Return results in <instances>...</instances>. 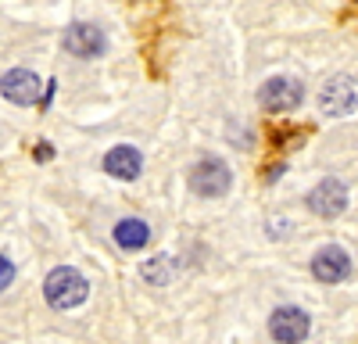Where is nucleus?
Wrapping results in <instances>:
<instances>
[{
	"instance_id": "nucleus-1",
	"label": "nucleus",
	"mask_w": 358,
	"mask_h": 344,
	"mask_svg": "<svg viewBox=\"0 0 358 344\" xmlns=\"http://www.w3.org/2000/svg\"><path fill=\"white\" fill-rule=\"evenodd\" d=\"M43 298H47L50 308L65 312V308H76V305H83V301L90 298V283H86V276H83L79 269L57 266V269L43 280Z\"/></svg>"
},
{
	"instance_id": "nucleus-2",
	"label": "nucleus",
	"mask_w": 358,
	"mask_h": 344,
	"mask_svg": "<svg viewBox=\"0 0 358 344\" xmlns=\"http://www.w3.org/2000/svg\"><path fill=\"white\" fill-rule=\"evenodd\" d=\"M229 187H233V172L215 155L212 158H201L190 169V190L197 197H222V194H229Z\"/></svg>"
},
{
	"instance_id": "nucleus-3",
	"label": "nucleus",
	"mask_w": 358,
	"mask_h": 344,
	"mask_svg": "<svg viewBox=\"0 0 358 344\" xmlns=\"http://www.w3.org/2000/svg\"><path fill=\"white\" fill-rule=\"evenodd\" d=\"M258 101L265 111H273V115H283V111H294V108H301L305 101V86L301 79H294V76H273L262 90H258Z\"/></svg>"
},
{
	"instance_id": "nucleus-4",
	"label": "nucleus",
	"mask_w": 358,
	"mask_h": 344,
	"mask_svg": "<svg viewBox=\"0 0 358 344\" xmlns=\"http://www.w3.org/2000/svg\"><path fill=\"white\" fill-rule=\"evenodd\" d=\"M319 111L326 119H344V115L358 111V83L348 79V76L330 79L319 94Z\"/></svg>"
},
{
	"instance_id": "nucleus-5",
	"label": "nucleus",
	"mask_w": 358,
	"mask_h": 344,
	"mask_svg": "<svg viewBox=\"0 0 358 344\" xmlns=\"http://www.w3.org/2000/svg\"><path fill=\"white\" fill-rule=\"evenodd\" d=\"M312 330V320H308V312L301 308H294V305H283L276 308L273 315H268V334H273V341L280 344H301Z\"/></svg>"
},
{
	"instance_id": "nucleus-6",
	"label": "nucleus",
	"mask_w": 358,
	"mask_h": 344,
	"mask_svg": "<svg viewBox=\"0 0 358 344\" xmlns=\"http://www.w3.org/2000/svg\"><path fill=\"white\" fill-rule=\"evenodd\" d=\"M312 276L319 283H344L351 276V255L344 248H337V244H326L312 258Z\"/></svg>"
},
{
	"instance_id": "nucleus-7",
	"label": "nucleus",
	"mask_w": 358,
	"mask_h": 344,
	"mask_svg": "<svg viewBox=\"0 0 358 344\" xmlns=\"http://www.w3.org/2000/svg\"><path fill=\"white\" fill-rule=\"evenodd\" d=\"M40 90H43V83L36 72H29V69H11L4 79H0V94H4L11 104H36L40 101Z\"/></svg>"
},
{
	"instance_id": "nucleus-8",
	"label": "nucleus",
	"mask_w": 358,
	"mask_h": 344,
	"mask_svg": "<svg viewBox=\"0 0 358 344\" xmlns=\"http://www.w3.org/2000/svg\"><path fill=\"white\" fill-rule=\"evenodd\" d=\"M308 208L322 219H337L348 208V187L341 180H322L319 187L308 190Z\"/></svg>"
},
{
	"instance_id": "nucleus-9",
	"label": "nucleus",
	"mask_w": 358,
	"mask_h": 344,
	"mask_svg": "<svg viewBox=\"0 0 358 344\" xmlns=\"http://www.w3.org/2000/svg\"><path fill=\"white\" fill-rule=\"evenodd\" d=\"M104 47H108V40L94 22H72L65 29V50L76 57H97V54H104Z\"/></svg>"
},
{
	"instance_id": "nucleus-10",
	"label": "nucleus",
	"mask_w": 358,
	"mask_h": 344,
	"mask_svg": "<svg viewBox=\"0 0 358 344\" xmlns=\"http://www.w3.org/2000/svg\"><path fill=\"white\" fill-rule=\"evenodd\" d=\"M104 172L115 180H136L140 172H143V155L136 148H129V143H122V148H111L104 155Z\"/></svg>"
},
{
	"instance_id": "nucleus-11",
	"label": "nucleus",
	"mask_w": 358,
	"mask_h": 344,
	"mask_svg": "<svg viewBox=\"0 0 358 344\" xmlns=\"http://www.w3.org/2000/svg\"><path fill=\"white\" fill-rule=\"evenodd\" d=\"M115 244L122 251H140L151 244V226H147L143 219H122L115 222Z\"/></svg>"
},
{
	"instance_id": "nucleus-12",
	"label": "nucleus",
	"mask_w": 358,
	"mask_h": 344,
	"mask_svg": "<svg viewBox=\"0 0 358 344\" xmlns=\"http://www.w3.org/2000/svg\"><path fill=\"white\" fill-rule=\"evenodd\" d=\"M172 273H176V262L169 255H158L151 262H143V280H151V283H169Z\"/></svg>"
},
{
	"instance_id": "nucleus-13",
	"label": "nucleus",
	"mask_w": 358,
	"mask_h": 344,
	"mask_svg": "<svg viewBox=\"0 0 358 344\" xmlns=\"http://www.w3.org/2000/svg\"><path fill=\"white\" fill-rule=\"evenodd\" d=\"M11 280H15V266H11L8 255H0V291H8Z\"/></svg>"
},
{
	"instance_id": "nucleus-14",
	"label": "nucleus",
	"mask_w": 358,
	"mask_h": 344,
	"mask_svg": "<svg viewBox=\"0 0 358 344\" xmlns=\"http://www.w3.org/2000/svg\"><path fill=\"white\" fill-rule=\"evenodd\" d=\"M36 155H40V162H47V158H50V143H40Z\"/></svg>"
},
{
	"instance_id": "nucleus-15",
	"label": "nucleus",
	"mask_w": 358,
	"mask_h": 344,
	"mask_svg": "<svg viewBox=\"0 0 358 344\" xmlns=\"http://www.w3.org/2000/svg\"><path fill=\"white\" fill-rule=\"evenodd\" d=\"M355 4H358V0H355Z\"/></svg>"
}]
</instances>
